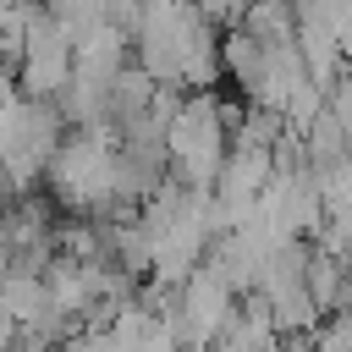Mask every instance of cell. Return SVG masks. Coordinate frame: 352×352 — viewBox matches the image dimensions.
<instances>
[{"mask_svg": "<svg viewBox=\"0 0 352 352\" xmlns=\"http://www.w3.org/2000/svg\"><path fill=\"white\" fill-rule=\"evenodd\" d=\"M44 11L72 33V44H77L88 28H99V22H104V0H44Z\"/></svg>", "mask_w": 352, "mask_h": 352, "instance_id": "3", "label": "cell"}, {"mask_svg": "<svg viewBox=\"0 0 352 352\" xmlns=\"http://www.w3.org/2000/svg\"><path fill=\"white\" fill-rule=\"evenodd\" d=\"M66 77H72V33H66L50 11H38V16L22 28V50H16L11 82H16V94H28V99H55Z\"/></svg>", "mask_w": 352, "mask_h": 352, "instance_id": "2", "label": "cell"}, {"mask_svg": "<svg viewBox=\"0 0 352 352\" xmlns=\"http://www.w3.org/2000/svg\"><path fill=\"white\" fill-rule=\"evenodd\" d=\"M44 176H50V192L60 209L88 214V220L121 214V204H116V126H82V132L60 138Z\"/></svg>", "mask_w": 352, "mask_h": 352, "instance_id": "1", "label": "cell"}, {"mask_svg": "<svg viewBox=\"0 0 352 352\" xmlns=\"http://www.w3.org/2000/svg\"><path fill=\"white\" fill-rule=\"evenodd\" d=\"M280 352H314V341L308 336H292V341H280Z\"/></svg>", "mask_w": 352, "mask_h": 352, "instance_id": "4", "label": "cell"}]
</instances>
